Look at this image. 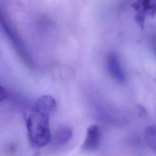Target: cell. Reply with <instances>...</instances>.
<instances>
[{
	"label": "cell",
	"mask_w": 156,
	"mask_h": 156,
	"mask_svg": "<svg viewBox=\"0 0 156 156\" xmlns=\"http://www.w3.org/2000/svg\"><path fill=\"white\" fill-rule=\"evenodd\" d=\"M1 95H0V100L1 101H3L4 99H5L6 98V97L7 96V93L6 92L5 90L3 88V87L2 86H1Z\"/></svg>",
	"instance_id": "8"
},
{
	"label": "cell",
	"mask_w": 156,
	"mask_h": 156,
	"mask_svg": "<svg viewBox=\"0 0 156 156\" xmlns=\"http://www.w3.org/2000/svg\"><path fill=\"white\" fill-rule=\"evenodd\" d=\"M72 136V129L69 126H62L57 128L51 140L55 146L61 147L68 143L71 140Z\"/></svg>",
	"instance_id": "6"
},
{
	"label": "cell",
	"mask_w": 156,
	"mask_h": 156,
	"mask_svg": "<svg viewBox=\"0 0 156 156\" xmlns=\"http://www.w3.org/2000/svg\"><path fill=\"white\" fill-rule=\"evenodd\" d=\"M56 109L55 99L43 95L35 101L30 114L26 117L29 141L34 147H42L51 141L50 118Z\"/></svg>",
	"instance_id": "1"
},
{
	"label": "cell",
	"mask_w": 156,
	"mask_h": 156,
	"mask_svg": "<svg viewBox=\"0 0 156 156\" xmlns=\"http://www.w3.org/2000/svg\"><path fill=\"white\" fill-rule=\"evenodd\" d=\"M1 26L5 32L8 38L10 41L16 54L23 62L28 67L33 68V60L26 49L22 40L19 36L18 32L7 21V20L1 15Z\"/></svg>",
	"instance_id": "2"
},
{
	"label": "cell",
	"mask_w": 156,
	"mask_h": 156,
	"mask_svg": "<svg viewBox=\"0 0 156 156\" xmlns=\"http://www.w3.org/2000/svg\"><path fill=\"white\" fill-rule=\"evenodd\" d=\"M101 140V130L98 125L93 124L89 126L87 130L85 138L81 146L85 152H93L97 150Z\"/></svg>",
	"instance_id": "3"
},
{
	"label": "cell",
	"mask_w": 156,
	"mask_h": 156,
	"mask_svg": "<svg viewBox=\"0 0 156 156\" xmlns=\"http://www.w3.org/2000/svg\"><path fill=\"white\" fill-rule=\"evenodd\" d=\"M133 7L137 13L135 19L141 26L146 15L154 16L156 13V0H136Z\"/></svg>",
	"instance_id": "5"
},
{
	"label": "cell",
	"mask_w": 156,
	"mask_h": 156,
	"mask_svg": "<svg viewBox=\"0 0 156 156\" xmlns=\"http://www.w3.org/2000/svg\"><path fill=\"white\" fill-rule=\"evenodd\" d=\"M144 139L149 148L156 154V126H151L146 128Z\"/></svg>",
	"instance_id": "7"
},
{
	"label": "cell",
	"mask_w": 156,
	"mask_h": 156,
	"mask_svg": "<svg viewBox=\"0 0 156 156\" xmlns=\"http://www.w3.org/2000/svg\"><path fill=\"white\" fill-rule=\"evenodd\" d=\"M106 66L110 76L118 82L125 80L126 75L118 55L113 52L109 53L106 58Z\"/></svg>",
	"instance_id": "4"
}]
</instances>
